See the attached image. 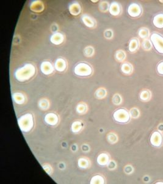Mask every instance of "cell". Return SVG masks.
Returning a JSON list of instances; mask_svg holds the SVG:
<instances>
[{
    "label": "cell",
    "instance_id": "6da1fadb",
    "mask_svg": "<svg viewBox=\"0 0 163 184\" xmlns=\"http://www.w3.org/2000/svg\"><path fill=\"white\" fill-rule=\"evenodd\" d=\"M35 73V68L31 64H26L23 67L18 69L15 73L17 79L20 82L28 80Z\"/></svg>",
    "mask_w": 163,
    "mask_h": 184
},
{
    "label": "cell",
    "instance_id": "7a4b0ae2",
    "mask_svg": "<svg viewBox=\"0 0 163 184\" xmlns=\"http://www.w3.org/2000/svg\"><path fill=\"white\" fill-rule=\"evenodd\" d=\"M18 121L21 130L24 132H29L33 127L32 117L30 114L23 115L19 119Z\"/></svg>",
    "mask_w": 163,
    "mask_h": 184
},
{
    "label": "cell",
    "instance_id": "3957f363",
    "mask_svg": "<svg viewBox=\"0 0 163 184\" xmlns=\"http://www.w3.org/2000/svg\"><path fill=\"white\" fill-rule=\"evenodd\" d=\"M150 40L156 50L163 54V36L158 33H153L150 36Z\"/></svg>",
    "mask_w": 163,
    "mask_h": 184
},
{
    "label": "cell",
    "instance_id": "277c9868",
    "mask_svg": "<svg viewBox=\"0 0 163 184\" xmlns=\"http://www.w3.org/2000/svg\"><path fill=\"white\" fill-rule=\"evenodd\" d=\"M114 120L119 123H127L130 119V114L124 109H119L113 114Z\"/></svg>",
    "mask_w": 163,
    "mask_h": 184
},
{
    "label": "cell",
    "instance_id": "5b68a950",
    "mask_svg": "<svg viewBox=\"0 0 163 184\" xmlns=\"http://www.w3.org/2000/svg\"><path fill=\"white\" fill-rule=\"evenodd\" d=\"M91 67L84 63L78 64L75 68V73L80 76H88L92 74Z\"/></svg>",
    "mask_w": 163,
    "mask_h": 184
},
{
    "label": "cell",
    "instance_id": "8992f818",
    "mask_svg": "<svg viewBox=\"0 0 163 184\" xmlns=\"http://www.w3.org/2000/svg\"><path fill=\"white\" fill-rule=\"evenodd\" d=\"M162 134L159 131L154 132L150 139V141L151 144L156 147H159L161 146L162 144Z\"/></svg>",
    "mask_w": 163,
    "mask_h": 184
},
{
    "label": "cell",
    "instance_id": "52a82bcc",
    "mask_svg": "<svg viewBox=\"0 0 163 184\" xmlns=\"http://www.w3.org/2000/svg\"><path fill=\"white\" fill-rule=\"evenodd\" d=\"M128 13L132 17H138L142 13L141 6L137 3H132L128 8Z\"/></svg>",
    "mask_w": 163,
    "mask_h": 184
},
{
    "label": "cell",
    "instance_id": "ba28073f",
    "mask_svg": "<svg viewBox=\"0 0 163 184\" xmlns=\"http://www.w3.org/2000/svg\"><path fill=\"white\" fill-rule=\"evenodd\" d=\"M45 120L46 124H48L49 125H55L57 124L58 121V116L54 113H49L47 115H46L45 117Z\"/></svg>",
    "mask_w": 163,
    "mask_h": 184
},
{
    "label": "cell",
    "instance_id": "9c48e42d",
    "mask_svg": "<svg viewBox=\"0 0 163 184\" xmlns=\"http://www.w3.org/2000/svg\"><path fill=\"white\" fill-rule=\"evenodd\" d=\"M153 24L158 28H163V14H158L155 16L153 19Z\"/></svg>",
    "mask_w": 163,
    "mask_h": 184
},
{
    "label": "cell",
    "instance_id": "30bf717a",
    "mask_svg": "<svg viewBox=\"0 0 163 184\" xmlns=\"http://www.w3.org/2000/svg\"><path fill=\"white\" fill-rule=\"evenodd\" d=\"M40 70L45 74H49L53 71V66L48 61H45L41 64Z\"/></svg>",
    "mask_w": 163,
    "mask_h": 184
},
{
    "label": "cell",
    "instance_id": "8fae6325",
    "mask_svg": "<svg viewBox=\"0 0 163 184\" xmlns=\"http://www.w3.org/2000/svg\"><path fill=\"white\" fill-rule=\"evenodd\" d=\"M97 162L101 166H105L110 162V157L105 153H101L97 158Z\"/></svg>",
    "mask_w": 163,
    "mask_h": 184
},
{
    "label": "cell",
    "instance_id": "7c38bea8",
    "mask_svg": "<svg viewBox=\"0 0 163 184\" xmlns=\"http://www.w3.org/2000/svg\"><path fill=\"white\" fill-rule=\"evenodd\" d=\"M109 10H110V12L111 15L117 16L121 13L120 5L116 2H113L111 4L110 8H109Z\"/></svg>",
    "mask_w": 163,
    "mask_h": 184
},
{
    "label": "cell",
    "instance_id": "4fadbf2b",
    "mask_svg": "<svg viewBox=\"0 0 163 184\" xmlns=\"http://www.w3.org/2000/svg\"><path fill=\"white\" fill-rule=\"evenodd\" d=\"M50 40L54 44H59L63 42L64 40V37L61 33H57L52 35Z\"/></svg>",
    "mask_w": 163,
    "mask_h": 184
},
{
    "label": "cell",
    "instance_id": "5bb4252c",
    "mask_svg": "<svg viewBox=\"0 0 163 184\" xmlns=\"http://www.w3.org/2000/svg\"><path fill=\"white\" fill-rule=\"evenodd\" d=\"M55 68L58 71L62 72L64 71L66 68V63L65 61L62 58L58 59L55 63Z\"/></svg>",
    "mask_w": 163,
    "mask_h": 184
},
{
    "label": "cell",
    "instance_id": "9a60e30c",
    "mask_svg": "<svg viewBox=\"0 0 163 184\" xmlns=\"http://www.w3.org/2000/svg\"><path fill=\"white\" fill-rule=\"evenodd\" d=\"M138 43H139V42L137 39H136V38L133 39L129 44V50L131 52H135L138 49V47L139 45Z\"/></svg>",
    "mask_w": 163,
    "mask_h": 184
},
{
    "label": "cell",
    "instance_id": "2e32d148",
    "mask_svg": "<svg viewBox=\"0 0 163 184\" xmlns=\"http://www.w3.org/2000/svg\"><path fill=\"white\" fill-rule=\"evenodd\" d=\"M121 70L125 74H131L133 71V67L131 64L128 63H125L122 65Z\"/></svg>",
    "mask_w": 163,
    "mask_h": 184
},
{
    "label": "cell",
    "instance_id": "e0dca14e",
    "mask_svg": "<svg viewBox=\"0 0 163 184\" xmlns=\"http://www.w3.org/2000/svg\"><path fill=\"white\" fill-rule=\"evenodd\" d=\"M70 12L73 15H78L81 12V8L80 5L77 3L72 5L70 7Z\"/></svg>",
    "mask_w": 163,
    "mask_h": 184
},
{
    "label": "cell",
    "instance_id": "ac0fdd59",
    "mask_svg": "<svg viewBox=\"0 0 163 184\" xmlns=\"http://www.w3.org/2000/svg\"><path fill=\"white\" fill-rule=\"evenodd\" d=\"M13 99L15 103L18 104H22L25 101V97L23 95L20 93H17L13 95Z\"/></svg>",
    "mask_w": 163,
    "mask_h": 184
},
{
    "label": "cell",
    "instance_id": "d6986e66",
    "mask_svg": "<svg viewBox=\"0 0 163 184\" xmlns=\"http://www.w3.org/2000/svg\"><path fill=\"white\" fill-rule=\"evenodd\" d=\"M150 97H151V93L150 91L147 90H143L140 94V98L141 100L144 101H147L148 100L150 99Z\"/></svg>",
    "mask_w": 163,
    "mask_h": 184
},
{
    "label": "cell",
    "instance_id": "ffe728a7",
    "mask_svg": "<svg viewBox=\"0 0 163 184\" xmlns=\"http://www.w3.org/2000/svg\"><path fill=\"white\" fill-rule=\"evenodd\" d=\"M91 183H100V184H102L104 183V178L100 175H95L94 177H92L91 181H90Z\"/></svg>",
    "mask_w": 163,
    "mask_h": 184
},
{
    "label": "cell",
    "instance_id": "44dd1931",
    "mask_svg": "<svg viewBox=\"0 0 163 184\" xmlns=\"http://www.w3.org/2000/svg\"><path fill=\"white\" fill-rule=\"evenodd\" d=\"M83 21L84 23V24L86 25H87L89 27H93L94 26V22L93 21V20L90 18L89 17L87 16H84L82 17Z\"/></svg>",
    "mask_w": 163,
    "mask_h": 184
},
{
    "label": "cell",
    "instance_id": "7402d4cb",
    "mask_svg": "<svg viewBox=\"0 0 163 184\" xmlns=\"http://www.w3.org/2000/svg\"><path fill=\"white\" fill-rule=\"evenodd\" d=\"M82 128V124L80 121H75L72 124V130L73 132H78Z\"/></svg>",
    "mask_w": 163,
    "mask_h": 184
},
{
    "label": "cell",
    "instance_id": "603a6c76",
    "mask_svg": "<svg viewBox=\"0 0 163 184\" xmlns=\"http://www.w3.org/2000/svg\"><path fill=\"white\" fill-rule=\"evenodd\" d=\"M106 91L105 89L103 88L98 89L95 93V96L98 98H103L106 96Z\"/></svg>",
    "mask_w": 163,
    "mask_h": 184
},
{
    "label": "cell",
    "instance_id": "cb8c5ba5",
    "mask_svg": "<svg viewBox=\"0 0 163 184\" xmlns=\"http://www.w3.org/2000/svg\"><path fill=\"white\" fill-rule=\"evenodd\" d=\"M125 56H126L125 53V52H124L122 50L117 51L116 53V57L117 60L120 61H124L125 58Z\"/></svg>",
    "mask_w": 163,
    "mask_h": 184
},
{
    "label": "cell",
    "instance_id": "d4e9b609",
    "mask_svg": "<svg viewBox=\"0 0 163 184\" xmlns=\"http://www.w3.org/2000/svg\"><path fill=\"white\" fill-rule=\"evenodd\" d=\"M39 107L42 109H46L49 106V102L45 99H42L39 101Z\"/></svg>",
    "mask_w": 163,
    "mask_h": 184
},
{
    "label": "cell",
    "instance_id": "484cf974",
    "mask_svg": "<svg viewBox=\"0 0 163 184\" xmlns=\"http://www.w3.org/2000/svg\"><path fill=\"white\" fill-rule=\"evenodd\" d=\"M142 45V48L144 50H150L151 48V46H152L151 43L150 42L149 40H148L147 39L143 41Z\"/></svg>",
    "mask_w": 163,
    "mask_h": 184
},
{
    "label": "cell",
    "instance_id": "4316f807",
    "mask_svg": "<svg viewBox=\"0 0 163 184\" xmlns=\"http://www.w3.org/2000/svg\"><path fill=\"white\" fill-rule=\"evenodd\" d=\"M78 165L81 168H86L89 165V163L87 160L84 158H81L78 161Z\"/></svg>",
    "mask_w": 163,
    "mask_h": 184
},
{
    "label": "cell",
    "instance_id": "83f0119b",
    "mask_svg": "<svg viewBox=\"0 0 163 184\" xmlns=\"http://www.w3.org/2000/svg\"><path fill=\"white\" fill-rule=\"evenodd\" d=\"M148 34V30L147 28H141L139 31V35L142 38H147Z\"/></svg>",
    "mask_w": 163,
    "mask_h": 184
},
{
    "label": "cell",
    "instance_id": "f1b7e54d",
    "mask_svg": "<svg viewBox=\"0 0 163 184\" xmlns=\"http://www.w3.org/2000/svg\"><path fill=\"white\" fill-rule=\"evenodd\" d=\"M107 139H108L109 142L111 143H115L117 141V137L115 134L110 133V134H109L107 136Z\"/></svg>",
    "mask_w": 163,
    "mask_h": 184
},
{
    "label": "cell",
    "instance_id": "f546056e",
    "mask_svg": "<svg viewBox=\"0 0 163 184\" xmlns=\"http://www.w3.org/2000/svg\"><path fill=\"white\" fill-rule=\"evenodd\" d=\"M76 110H77L78 112H79V113H81V114L84 113V112H86V110H87L86 105L84 104V103L80 104L77 106Z\"/></svg>",
    "mask_w": 163,
    "mask_h": 184
},
{
    "label": "cell",
    "instance_id": "4dcf8cb0",
    "mask_svg": "<svg viewBox=\"0 0 163 184\" xmlns=\"http://www.w3.org/2000/svg\"><path fill=\"white\" fill-rule=\"evenodd\" d=\"M130 115L133 118H137L139 115V111L136 108H133L130 111Z\"/></svg>",
    "mask_w": 163,
    "mask_h": 184
},
{
    "label": "cell",
    "instance_id": "1f68e13d",
    "mask_svg": "<svg viewBox=\"0 0 163 184\" xmlns=\"http://www.w3.org/2000/svg\"><path fill=\"white\" fill-rule=\"evenodd\" d=\"M93 49L92 47H88L84 49V55L87 56H90L93 54Z\"/></svg>",
    "mask_w": 163,
    "mask_h": 184
},
{
    "label": "cell",
    "instance_id": "d6a6232c",
    "mask_svg": "<svg viewBox=\"0 0 163 184\" xmlns=\"http://www.w3.org/2000/svg\"><path fill=\"white\" fill-rule=\"evenodd\" d=\"M122 101V98L121 97V96L118 94H116L113 97V102L114 104H119L121 103Z\"/></svg>",
    "mask_w": 163,
    "mask_h": 184
},
{
    "label": "cell",
    "instance_id": "836d02e7",
    "mask_svg": "<svg viewBox=\"0 0 163 184\" xmlns=\"http://www.w3.org/2000/svg\"><path fill=\"white\" fill-rule=\"evenodd\" d=\"M157 71L159 74L163 75V61H161L157 65Z\"/></svg>",
    "mask_w": 163,
    "mask_h": 184
},
{
    "label": "cell",
    "instance_id": "e575fe53",
    "mask_svg": "<svg viewBox=\"0 0 163 184\" xmlns=\"http://www.w3.org/2000/svg\"><path fill=\"white\" fill-rule=\"evenodd\" d=\"M100 9L103 11H106L109 8V5L106 2H103L100 5Z\"/></svg>",
    "mask_w": 163,
    "mask_h": 184
},
{
    "label": "cell",
    "instance_id": "d590c367",
    "mask_svg": "<svg viewBox=\"0 0 163 184\" xmlns=\"http://www.w3.org/2000/svg\"><path fill=\"white\" fill-rule=\"evenodd\" d=\"M116 166V164L114 161H110L107 164V167L110 169H114Z\"/></svg>",
    "mask_w": 163,
    "mask_h": 184
},
{
    "label": "cell",
    "instance_id": "8d00e7d4",
    "mask_svg": "<svg viewBox=\"0 0 163 184\" xmlns=\"http://www.w3.org/2000/svg\"><path fill=\"white\" fill-rule=\"evenodd\" d=\"M112 35H113V33L111 30H106L104 33V36L107 39H110L112 37Z\"/></svg>",
    "mask_w": 163,
    "mask_h": 184
},
{
    "label": "cell",
    "instance_id": "74e56055",
    "mask_svg": "<svg viewBox=\"0 0 163 184\" xmlns=\"http://www.w3.org/2000/svg\"><path fill=\"white\" fill-rule=\"evenodd\" d=\"M125 172L127 174H130L133 172V168L130 166V165H128L125 168Z\"/></svg>",
    "mask_w": 163,
    "mask_h": 184
},
{
    "label": "cell",
    "instance_id": "f35d334b",
    "mask_svg": "<svg viewBox=\"0 0 163 184\" xmlns=\"http://www.w3.org/2000/svg\"><path fill=\"white\" fill-rule=\"evenodd\" d=\"M156 183H163V182H158Z\"/></svg>",
    "mask_w": 163,
    "mask_h": 184
},
{
    "label": "cell",
    "instance_id": "ab89813d",
    "mask_svg": "<svg viewBox=\"0 0 163 184\" xmlns=\"http://www.w3.org/2000/svg\"><path fill=\"white\" fill-rule=\"evenodd\" d=\"M160 2H161V3H163V2H162V1H160Z\"/></svg>",
    "mask_w": 163,
    "mask_h": 184
}]
</instances>
